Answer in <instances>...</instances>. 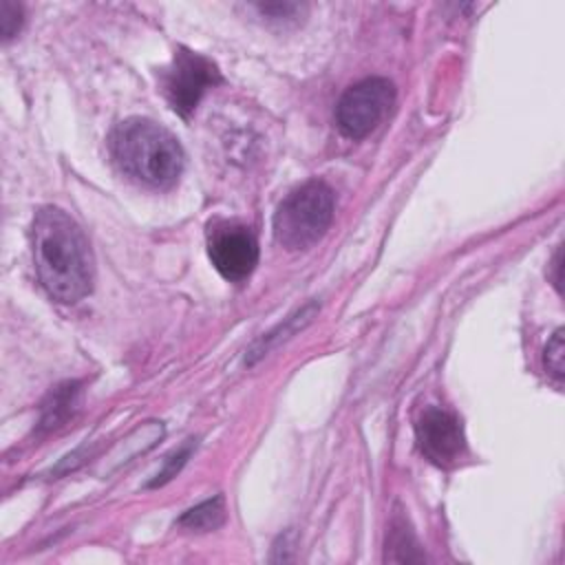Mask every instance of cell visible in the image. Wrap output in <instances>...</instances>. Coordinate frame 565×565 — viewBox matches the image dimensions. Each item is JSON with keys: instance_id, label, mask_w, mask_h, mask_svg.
Instances as JSON below:
<instances>
[{"instance_id": "1", "label": "cell", "mask_w": 565, "mask_h": 565, "mask_svg": "<svg viewBox=\"0 0 565 565\" xmlns=\"http://www.w3.org/2000/svg\"><path fill=\"white\" fill-rule=\"evenodd\" d=\"M33 260L40 285L57 302H79L93 291L95 260L77 221L60 207L44 205L33 216Z\"/></svg>"}, {"instance_id": "2", "label": "cell", "mask_w": 565, "mask_h": 565, "mask_svg": "<svg viewBox=\"0 0 565 565\" xmlns=\"http://www.w3.org/2000/svg\"><path fill=\"white\" fill-rule=\"evenodd\" d=\"M108 146L119 170L150 188H170L183 170L179 141L150 119L132 117L121 121L113 130Z\"/></svg>"}, {"instance_id": "3", "label": "cell", "mask_w": 565, "mask_h": 565, "mask_svg": "<svg viewBox=\"0 0 565 565\" xmlns=\"http://www.w3.org/2000/svg\"><path fill=\"white\" fill-rule=\"evenodd\" d=\"M333 221V190L311 179L289 192L274 214V236L287 249H305L320 241Z\"/></svg>"}, {"instance_id": "4", "label": "cell", "mask_w": 565, "mask_h": 565, "mask_svg": "<svg viewBox=\"0 0 565 565\" xmlns=\"http://www.w3.org/2000/svg\"><path fill=\"white\" fill-rule=\"evenodd\" d=\"M395 88L384 77H366L353 84L335 106V124L349 139L366 137L388 113Z\"/></svg>"}, {"instance_id": "5", "label": "cell", "mask_w": 565, "mask_h": 565, "mask_svg": "<svg viewBox=\"0 0 565 565\" xmlns=\"http://www.w3.org/2000/svg\"><path fill=\"white\" fill-rule=\"evenodd\" d=\"M221 82L223 77L218 68L201 53L188 49H179L172 64L161 73V90L168 104L181 117H188L196 108L203 93Z\"/></svg>"}, {"instance_id": "6", "label": "cell", "mask_w": 565, "mask_h": 565, "mask_svg": "<svg viewBox=\"0 0 565 565\" xmlns=\"http://www.w3.org/2000/svg\"><path fill=\"white\" fill-rule=\"evenodd\" d=\"M207 254L223 278L245 280L258 263V241L243 223L214 221L207 227Z\"/></svg>"}, {"instance_id": "7", "label": "cell", "mask_w": 565, "mask_h": 565, "mask_svg": "<svg viewBox=\"0 0 565 565\" xmlns=\"http://www.w3.org/2000/svg\"><path fill=\"white\" fill-rule=\"evenodd\" d=\"M415 435L422 452L437 466H452L466 448L459 419L439 406H426L417 422Z\"/></svg>"}, {"instance_id": "8", "label": "cell", "mask_w": 565, "mask_h": 565, "mask_svg": "<svg viewBox=\"0 0 565 565\" xmlns=\"http://www.w3.org/2000/svg\"><path fill=\"white\" fill-rule=\"evenodd\" d=\"M225 521V508H223V499L214 497L207 499L194 508H190L181 519L179 525L188 527V530H196V532H207L218 527Z\"/></svg>"}, {"instance_id": "9", "label": "cell", "mask_w": 565, "mask_h": 565, "mask_svg": "<svg viewBox=\"0 0 565 565\" xmlns=\"http://www.w3.org/2000/svg\"><path fill=\"white\" fill-rule=\"evenodd\" d=\"M77 404V386L75 384H62L51 393L49 404L44 406L42 413V428H55L60 426L73 411Z\"/></svg>"}, {"instance_id": "10", "label": "cell", "mask_w": 565, "mask_h": 565, "mask_svg": "<svg viewBox=\"0 0 565 565\" xmlns=\"http://www.w3.org/2000/svg\"><path fill=\"white\" fill-rule=\"evenodd\" d=\"M563 353H565V347H563V329H558V331L552 335V340L547 342L545 353H543V364H545L547 373H550L552 377H556L558 382L563 380V373H565V358H563Z\"/></svg>"}, {"instance_id": "11", "label": "cell", "mask_w": 565, "mask_h": 565, "mask_svg": "<svg viewBox=\"0 0 565 565\" xmlns=\"http://www.w3.org/2000/svg\"><path fill=\"white\" fill-rule=\"evenodd\" d=\"M20 24H22V9L9 0H2L0 2V31H2V38L9 40L13 38L18 31H20Z\"/></svg>"}, {"instance_id": "12", "label": "cell", "mask_w": 565, "mask_h": 565, "mask_svg": "<svg viewBox=\"0 0 565 565\" xmlns=\"http://www.w3.org/2000/svg\"><path fill=\"white\" fill-rule=\"evenodd\" d=\"M552 265H554V271H556V274H554V285L561 289V249L556 252V256H554V263H552Z\"/></svg>"}]
</instances>
